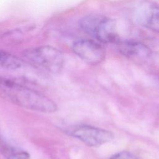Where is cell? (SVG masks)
I'll return each mask as SVG.
<instances>
[{
  "label": "cell",
  "instance_id": "cell-9",
  "mask_svg": "<svg viewBox=\"0 0 159 159\" xmlns=\"http://www.w3.org/2000/svg\"><path fill=\"white\" fill-rule=\"evenodd\" d=\"M110 159H141L139 157L136 156L134 153L127 152V151H122L118 152L114 155H113Z\"/></svg>",
  "mask_w": 159,
  "mask_h": 159
},
{
  "label": "cell",
  "instance_id": "cell-3",
  "mask_svg": "<svg viewBox=\"0 0 159 159\" xmlns=\"http://www.w3.org/2000/svg\"><path fill=\"white\" fill-rule=\"evenodd\" d=\"M24 55L32 64L52 73L60 71L64 64L62 53L51 46H40L26 50Z\"/></svg>",
  "mask_w": 159,
  "mask_h": 159
},
{
  "label": "cell",
  "instance_id": "cell-8",
  "mask_svg": "<svg viewBox=\"0 0 159 159\" xmlns=\"http://www.w3.org/2000/svg\"><path fill=\"white\" fill-rule=\"evenodd\" d=\"M2 152L6 159H29V153L20 148L12 146L3 145Z\"/></svg>",
  "mask_w": 159,
  "mask_h": 159
},
{
  "label": "cell",
  "instance_id": "cell-10",
  "mask_svg": "<svg viewBox=\"0 0 159 159\" xmlns=\"http://www.w3.org/2000/svg\"><path fill=\"white\" fill-rule=\"evenodd\" d=\"M3 54H4V52H2V51H0V63H1V59H2V58Z\"/></svg>",
  "mask_w": 159,
  "mask_h": 159
},
{
  "label": "cell",
  "instance_id": "cell-6",
  "mask_svg": "<svg viewBox=\"0 0 159 159\" xmlns=\"http://www.w3.org/2000/svg\"><path fill=\"white\" fill-rule=\"evenodd\" d=\"M134 17L140 25L159 32V5L151 1H143L136 8Z\"/></svg>",
  "mask_w": 159,
  "mask_h": 159
},
{
  "label": "cell",
  "instance_id": "cell-7",
  "mask_svg": "<svg viewBox=\"0 0 159 159\" xmlns=\"http://www.w3.org/2000/svg\"><path fill=\"white\" fill-rule=\"evenodd\" d=\"M119 49L124 55L132 58H143L148 55L144 46L135 42H122L119 43Z\"/></svg>",
  "mask_w": 159,
  "mask_h": 159
},
{
  "label": "cell",
  "instance_id": "cell-5",
  "mask_svg": "<svg viewBox=\"0 0 159 159\" xmlns=\"http://www.w3.org/2000/svg\"><path fill=\"white\" fill-rule=\"evenodd\" d=\"M71 134L89 147H99L114 139L111 132L91 125L78 126L71 132Z\"/></svg>",
  "mask_w": 159,
  "mask_h": 159
},
{
  "label": "cell",
  "instance_id": "cell-4",
  "mask_svg": "<svg viewBox=\"0 0 159 159\" xmlns=\"http://www.w3.org/2000/svg\"><path fill=\"white\" fill-rule=\"evenodd\" d=\"M74 53L82 60L90 65L102 62L106 57V51L101 42L91 39H80L72 45Z\"/></svg>",
  "mask_w": 159,
  "mask_h": 159
},
{
  "label": "cell",
  "instance_id": "cell-1",
  "mask_svg": "<svg viewBox=\"0 0 159 159\" xmlns=\"http://www.w3.org/2000/svg\"><path fill=\"white\" fill-rule=\"evenodd\" d=\"M0 96L21 107L37 112L52 113L57 109L56 103L46 96L2 76H0Z\"/></svg>",
  "mask_w": 159,
  "mask_h": 159
},
{
  "label": "cell",
  "instance_id": "cell-2",
  "mask_svg": "<svg viewBox=\"0 0 159 159\" xmlns=\"http://www.w3.org/2000/svg\"><path fill=\"white\" fill-rule=\"evenodd\" d=\"M81 29L101 43H111L117 40L115 22L108 17L99 15H89L79 22Z\"/></svg>",
  "mask_w": 159,
  "mask_h": 159
}]
</instances>
